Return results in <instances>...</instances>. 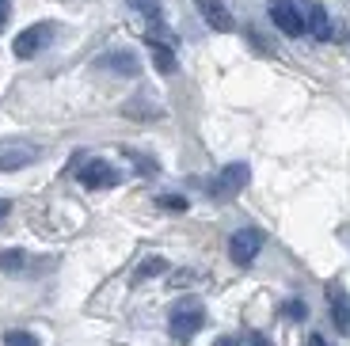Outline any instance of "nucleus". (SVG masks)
Instances as JSON below:
<instances>
[{
	"instance_id": "nucleus-1",
	"label": "nucleus",
	"mask_w": 350,
	"mask_h": 346,
	"mask_svg": "<svg viewBox=\"0 0 350 346\" xmlns=\"http://www.w3.org/2000/svg\"><path fill=\"white\" fill-rule=\"evenodd\" d=\"M202 323H206V308H202L194 297H183V301L172 304V316H167V328H172L175 338H191L202 331Z\"/></svg>"
},
{
	"instance_id": "nucleus-2",
	"label": "nucleus",
	"mask_w": 350,
	"mask_h": 346,
	"mask_svg": "<svg viewBox=\"0 0 350 346\" xmlns=\"http://www.w3.org/2000/svg\"><path fill=\"white\" fill-rule=\"evenodd\" d=\"M53 35H57V27L53 23H31L27 31H19V38L12 42V53H16L19 61H31L42 46H50Z\"/></svg>"
},
{
	"instance_id": "nucleus-3",
	"label": "nucleus",
	"mask_w": 350,
	"mask_h": 346,
	"mask_svg": "<svg viewBox=\"0 0 350 346\" xmlns=\"http://www.w3.org/2000/svg\"><path fill=\"white\" fill-rule=\"evenodd\" d=\"M271 19L282 35H289V38H301L308 31V19L301 16V8L293 0H271Z\"/></svg>"
},
{
	"instance_id": "nucleus-4",
	"label": "nucleus",
	"mask_w": 350,
	"mask_h": 346,
	"mask_svg": "<svg viewBox=\"0 0 350 346\" xmlns=\"http://www.w3.org/2000/svg\"><path fill=\"white\" fill-rule=\"evenodd\" d=\"M262 251V232L259 228H240V232L228 236V255L237 267H252V259Z\"/></svg>"
},
{
	"instance_id": "nucleus-5",
	"label": "nucleus",
	"mask_w": 350,
	"mask_h": 346,
	"mask_svg": "<svg viewBox=\"0 0 350 346\" xmlns=\"http://www.w3.org/2000/svg\"><path fill=\"white\" fill-rule=\"evenodd\" d=\"M84 187H92V191H107V187H118V168L107 164V160H84L80 164V175H77Z\"/></svg>"
},
{
	"instance_id": "nucleus-6",
	"label": "nucleus",
	"mask_w": 350,
	"mask_h": 346,
	"mask_svg": "<svg viewBox=\"0 0 350 346\" xmlns=\"http://www.w3.org/2000/svg\"><path fill=\"white\" fill-rule=\"evenodd\" d=\"M247 179H252V168L247 164H228L225 172L210 183V194L213 198H232V194H240L247 187Z\"/></svg>"
},
{
	"instance_id": "nucleus-7",
	"label": "nucleus",
	"mask_w": 350,
	"mask_h": 346,
	"mask_svg": "<svg viewBox=\"0 0 350 346\" xmlns=\"http://www.w3.org/2000/svg\"><path fill=\"white\" fill-rule=\"evenodd\" d=\"M38 148L31 141H0V172H19V168L35 164Z\"/></svg>"
},
{
	"instance_id": "nucleus-8",
	"label": "nucleus",
	"mask_w": 350,
	"mask_h": 346,
	"mask_svg": "<svg viewBox=\"0 0 350 346\" xmlns=\"http://www.w3.org/2000/svg\"><path fill=\"white\" fill-rule=\"evenodd\" d=\"M99 65H103V69H111V72H122V77H137V72H141L137 53H130V50H111V53H103V57H99Z\"/></svg>"
},
{
	"instance_id": "nucleus-9",
	"label": "nucleus",
	"mask_w": 350,
	"mask_h": 346,
	"mask_svg": "<svg viewBox=\"0 0 350 346\" xmlns=\"http://www.w3.org/2000/svg\"><path fill=\"white\" fill-rule=\"evenodd\" d=\"M194 8L202 12V19L213 27V31H232V16L221 0H194Z\"/></svg>"
},
{
	"instance_id": "nucleus-10",
	"label": "nucleus",
	"mask_w": 350,
	"mask_h": 346,
	"mask_svg": "<svg viewBox=\"0 0 350 346\" xmlns=\"http://www.w3.org/2000/svg\"><path fill=\"white\" fill-rule=\"evenodd\" d=\"M332 320H335V328H339L342 335H350V297L342 293V289L332 293Z\"/></svg>"
},
{
	"instance_id": "nucleus-11",
	"label": "nucleus",
	"mask_w": 350,
	"mask_h": 346,
	"mask_svg": "<svg viewBox=\"0 0 350 346\" xmlns=\"http://www.w3.org/2000/svg\"><path fill=\"white\" fill-rule=\"evenodd\" d=\"M27 263H31V255L19 248H4L0 251V270L4 274H19V270H27Z\"/></svg>"
},
{
	"instance_id": "nucleus-12",
	"label": "nucleus",
	"mask_w": 350,
	"mask_h": 346,
	"mask_svg": "<svg viewBox=\"0 0 350 346\" xmlns=\"http://www.w3.org/2000/svg\"><path fill=\"white\" fill-rule=\"evenodd\" d=\"M308 31H312L320 42H324V38H332V19H327V12L320 8V4H312V8H308Z\"/></svg>"
},
{
	"instance_id": "nucleus-13",
	"label": "nucleus",
	"mask_w": 350,
	"mask_h": 346,
	"mask_svg": "<svg viewBox=\"0 0 350 346\" xmlns=\"http://www.w3.org/2000/svg\"><path fill=\"white\" fill-rule=\"evenodd\" d=\"M149 50H152V61H157L160 72H175V53H172V46H164L160 38H149Z\"/></svg>"
},
{
	"instance_id": "nucleus-14",
	"label": "nucleus",
	"mask_w": 350,
	"mask_h": 346,
	"mask_svg": "<svg viewBox=\"0 0 350 346\" xmlns=\"http://www.w3.org/2000/svg\"><path fill=\"white\" fill-rule=\"evenodd\" d=\"M167 270V259H160V255H152V259H141V267L133 270V282H149V278L164 274Z\"/></svg>"
},
{
	"instance_id": "nucleus-15",
	"label": "nucleus",
	"mask_w": 350,
	"mask_h": 346,
	"mask_svg": "<svg viewBox=\"0 0 350 346\" xmlns=\"http://www.w3.org/2000/svg\"><path fill=\"white\" fill-rule=\"evenodd\" d=\"M141 16H149V23H160V0H130Z\"/></svg>"
},
{
	"instance_id": "nucleus-16",
	"label": "nucleus",
	"mask_w": 350,
	"mask_h": 346,
	"mask_svg": "<svg viewBox=\"0 0 350 346\" xmlns=\"http://www.w3.org/2000/svg\"><path fill=\"white\" fill-rule=\"evenodd\" d=\"M157 206H160V209H172V213H183V209H187V198H183V194H160Z\"/></svg>"
},
{
	"instance_id": "nucleus-17",
	"label": "nucleus",
	"mask_w": 350,
	"mask_h": 346,
	"mask_svg": "<svg viewBox=\"0 0 350 346\" xmlns=\"http://www.w3.org/2000/svg\"><path fill=\"white\" fill-rule=\"evenodd\" d=\"M4 346H38V338L27 335V331H8V335H4Z\"/></svg>"
},
{
	"instance_id": "nucleus-18",
	"label": "nucleus",
	"mask_w": 350,
	"mask_h": 346,
	"mask_svg": "<svg viewBox=\"0 0 350 346\" xmlns=\"http://www.w3.org/2000/svg\"><path fill=\"white\" fill-rule=\"evenodd\" d=\"M282 312H286V316H289V320H305V304H301V301H286V308H282Z\"/></svg>"
},
{
	"instance_id": "nucleus-19",
	"label": "nucleus",
	"mask_w": 350,
	"mask_h": 346,
	"mask_svg": "<svg viewBox=\"0 0 350 346\" xmlns=\"http://www.w3.org/2000/svg\"><path fill=\"white\" fill-rule=\"evenodd\" d=\"M8 16H12V0H0V35H4V27H8Z\"/></svg>"
},
{
	"instance_id": "nucleus-20",
	"label": "nucleus",
	"mask_w": 350,
	"mask_h": 346,
	"mask_svg": "<svg viewBox=\"0 0 350 346\" xmlns=\"http://www.w3.org/2000/svg\"><path fill=\"white\" fill-rule=\"evenodd\" d=\"M247 346H274L267 335H247Z\"/></svg>"
},
{
	"instance_id": "nucleus-21",
	"label": "nucleus",
	"mask_w": 350,
	"mask_h": 346,
	"mask_svg": "<svg viewBox=\"0 0 350 346\" xmlns=\"http://www.w3.org/2000/svg\"><path fill=\"white\" fill-rule=\"evenodd\" d=\"M213 346H240V343H237V338H232V335H221V338H217V343H213Z\"/></svg>"
},
{
	"instance_id": "nucleus-22",
	"label": "nucleus",
	"mask_w": 350,
	"mask_h": 346,
	"mask_svg": "<svg viewBox=\"0 0 350 346\" xmlns=\"http://www.w3.org/2000/svg\"><path fill=\"white\" fill-rule=\"evenodd\" d=\"M8 213H12V202H8V198H0V221H4Z\"/></svg>"
},
{
	"instance_id": "nucleus-23",
	"label": "nucleus",
	"mask_w": 350,
	"mask_h": 346,
	"mask_svg": "<svg viewBox=\"0 0 350 346\" xmlns=\"http://www.w3.org/2000/svg\"><path fill=\"white\" fill-rule=\"evenodd\" d=\"M308 346H332V343H327L324 335H312V338H308Z\"/></svg>"
}]
</instances>
